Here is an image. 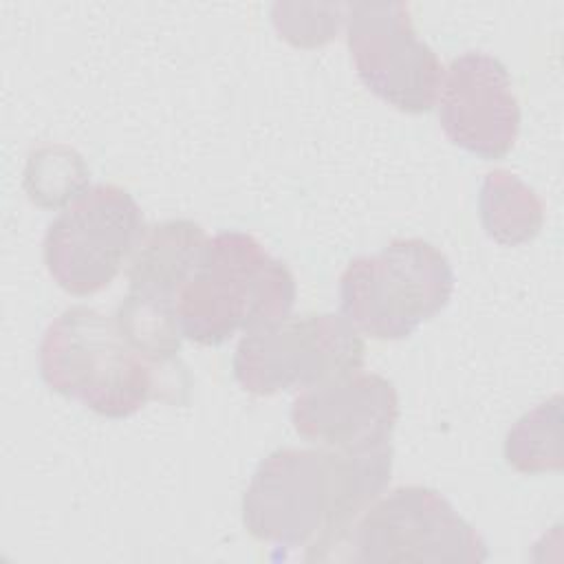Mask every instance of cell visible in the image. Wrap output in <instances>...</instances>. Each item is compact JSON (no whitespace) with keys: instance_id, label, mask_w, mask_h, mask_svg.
<instances>
[{"instance_id":"6da1fadb","label":"cell","mask_w":564,"mask_h":564,"mask_svg":"<svg viewBox=\"0 0 564 564\" xmlns=\"http://www.w3.org/2000/svg\"><path fill=\"white\" fill-rule=\"evenodd\" d=\"M390 474L392 445L361 454L319 445L275 449L242 496L245 529L260 542L308 546L306 560H324L383 494Z\"/></svg>"},{"instance_id":"7a4b0ae2","label":"cell","mask_w":564,"mask_h":564,"mask_svg":"<svg viewBox=\"0 0 564 564\" xmlns=\"http://www.w3.org/2000/svg\"><path fill=\"white\" fill-rule=\"evenodd\" d=\"M297 297L289 267L271 258L249 234L223 231L207 240L203 258L181 286L174 311L181 335L218 346L284 319Z\"/></svg>"},{"instance_id":"3957f363","label":"cell","mask_w":564,"mask_h":564,"mask_svg":"<svg viewBox=\"0 0 564 564\" xmlns=\"http://www.w3.org/2000/svg\"><path fill=\"white\" fill-rule=\"evenodd\" d=\"M44 383L88 410L126 419L159 397L161 366L141 352L115 315L77 304L62 311L44 330L40 350Z\"/></svg>"},{"instance_id":"277c9868","label":"cell","mask_w":564,"mask_h":564,"mask_svg":"<svg viewBox=\"0 0 564 564\" xmlns=\"http://www.w3.org/2000/svg\"><path fill=\"white\" fill-rule=\"evenodd\" d=\"M454 291L447 256L423 238H397L375 256L348 262L339 304L357 330L372 339H405L441 313Z\"/></svg>"},{"instance_id":"5b68a950","label":"cell","mask_w":564,"mask_h":564,"mask_svg":"<svg viewBox=\"0 0 564 564\" xmlns=\"http://www.w3.org/2000/svg\"><path fill=\"white\" fill-rule=\"evenodd\" d=\"M364 357L366 344L348 317L302 313L247 333L231 366L242 390L271 397L352 375Z\"/></svg>"},{"instance_id":"8992f818","label":"cell","mask_w":564,"mask_h":564,"mask_svg":"<svg viewBox=\"0 0 564 564\" xmlns=\"http://www.w3.org/2000/svg\"><path fill=\"white\" fill-rule=\"evenodd\" d=\"M341 560L397 562H485L487 546L476 529L434 489L397 487L379 496L330 549Z\"/></svg>"},{"instance_id":"52a82bcc","label":"cell","mask_w":564,"mask_h":564,"mask_svg":"<svg viewBox=\"0 0 564 564\" xmlns=\"http://www.w3.org/2000/svg\"><path fill=\"white\" fill-rule=\"evenodd\" d=\"M148 227L134 196L112 183L86 187L48 225L44 264L66 293L106 289L132 258Z\"/></svg>"},{"instance_id":"ba28073f","label":"cell","mask_w":564,"mask_h":564,"mask_svg":"<svg viewBox=\"0 0 564 564\" xmlns=\"http://www.w3.org/2000/svg\"><path fill=\"white\" fill-rule=\"evenodd\" d=\"M344 22L355 70L372 95L410 115L434 108L445 68L416 35L408 4L352 2Z\"/></svg>"},{"instance_id":"9c48e42d","label":"cell","mask_w":564,"mask_h":564,"mask_svg":"<svg viewBox=\"0 0 564 564\" xmlns=\"http://www.w3.org/2000/svg\"><path fill=\"white\" fill-rule=\"evenodd\" d=\"M438 121L447 139L482 159H502L520 132V106L507 66L482 51L449 62L441 79Z\"/></svg>"},{"instance_id":"30bf717a","label":"cell","mask_w":564,"mask_h":564,"mask_svg":"<svg viewBox=\"0 0 564 564\" xmlns=\"http://www.w3.org/2000/svg\"><path fill=\"white\" fill-rule=\"evenodd\" d=\"M295 432L319 447L361 454L390 445L399 397L381 375L352 372L302 390L291 405Z\"/></svg>"},{"instance_id":"8fae6325","label":"cell","mask_w":564,"mask_h":564,"mask_svg":"<svg viewBox=\"0 0 564 564\" xmlns=\"http://www.w3.org/2000/svg\"><path fill=\"white\" fill-rule=\"evenodd\" d=\"M207 240L205 229L187 218L150 227L130 258L126 295L176 315V295L198 267Z\"/></svg>"},{"instance_id":"7c38bea8","label":"cell","mask_w":564,"mask_h":564,"mask_svg":"<svg viewBox=\"0 0 564 564\" xmlns=\"http://www.w3.org/2000/svg\"><path fill=\"white\" fill-rule=\"evenodd\" d=\"M478 207L485 234L505 247L533 240L544 223V205L538 194L507 170L485 176Z\"/></svg>"},{"instance_id":"4fadbf2b","label":"cell","mask_w":564,"mask_h":564,"mask_svg":"<svg viewBox=\"0 0 564 564\" xmlns=\"http://www.w3.org/2000/svg\"><path fill=\"white\" fill-rule=\"evenodd\" d=\"M505 460L520 474L562 469V397L524 412L505 438Z\"/></svg>"}]
</instances>
